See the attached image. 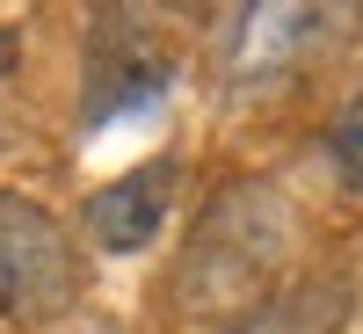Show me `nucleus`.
Instances as JSON below:
<instances>
[{"instance_id":"obj_1","label":"nucleus","mask_w":363,"mask_h":334,"mask_svg":"<svg viewBox=\"0 0 363 334\" xmlns=\"http://www.w3.org/2000/svg\"><path fill=\"white\" fill-rule=\"evenodd\" d=\"M284 204L269 182H240V189H225L218 204L203 211V226L189 240V255H182V306L196 313H225L233 298H247L269 269H277L284 255Z\"/></svg>"},{"instance_id":"obj_2","label":"nucleus","mask_w":363,"mask_h":334,"mask_svg":"<svg viewBox=\"0 0 363 334\" xmlns=\"http://www.w3.org/2000/svg\"><path fill=\"white\" fill-rule=\"evenodd\" d=\"M73 298H80V255L66 226L44 204L0 189V320L44 327L58 313H73Z\"/></svg>"},{"instance_id":"obj_3","label":"nucleus","mask_w":363,"mask_h":334,"mask_svg":"<svg viewBox=\"0 0 363 334\" xmlns=\"http://www.w3.org/2000/svg\"><path fill=\"white\" fill-rule=\"evenodd\" d=\"M160 87H167V58L131 15H102L87 29V95H80L87 124H109L124 109L160 102Z\"/></svg>"},{"instance_id":"obj_4","label":"nucleus","mask_w":363,"mask_h":334,"mask_svg":"<svg viewBox=\"0 0 363 334\" xmlns=\"http://www.w3.org/2000/svg\"><path fill=\"white\" fill-rule=\"evenodd\" d=\"M174 182L182 167L174 160H145L131 174L102 182L95 196H87V233H95L102 255H145L167 226V204H174Z\"/></svg>"},{"instance_id":"obj_5","label":"nucleus","mask_w":363,"mask_h":334,"mask_svg":"<svg viewBox=\"0 0 363 334\" xmlns=\"http://www.w3.org/2000/svg\"><path fill=\"white\" fill-rule=\"evenodd\" d=\"M327 153H335V174L349 189H363V95H349V109L335 116V131H327Z\"/></svg>"},{"instance_id":"obj_6","label":"nucleus","mask_w":363,"mask_h":334,"mask_svg":"<svg viewBox=\"0 0 363 334\" xmlns=\"http://www.w3.org/2000/svg\"><path fill=\"white\" fill-rule=\"evenodd\" d=\"M22 66V37H15V29H0V80H8Z\"/></svg>"},{"instance_id":"obj_7","label":"nucleus","mask_w":363,"mask_h":334,"mask_svg":"<svg viewBox=\"0 0 363 334\" xmlns=\"http://www.w3.org/2000/svg\"><path fill=\"white\" fill-rule=\"evenodd\" d=\"M218 334H247V327H218Z\"/></svg>"}]
</instances>
